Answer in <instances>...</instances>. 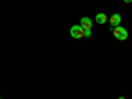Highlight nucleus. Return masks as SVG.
Instances as JSON below:
<instances>
[{
  "label": "nucleus",
  "mask_w": 132,
  "mask_h": 99,
  "mask_svg": "<svg viewBox=\"0 0 132 99\" xmlns=\"http://www.w3.org/2000/svg\"><path fill=\"white\" fill-rule=\"evenodd\" d=\"M91 35H93L91 29H85V37H91Z\"/></svg>",
  "instance_id": "obj_6"
},
{
  "label": "nucleus",
  "mask_w": 132,
  "mask_h": 99,
  "mask_svg": "<svg viewBox=\"0 0 132 99\" xmlns=\"http://www.w3.org/2000/svg\"><path fill=\"white\" fill-rule=\"evenodd\" d=\"M118 99H126V98H123V96H119Z\"/></svg>",
  "instance_id": "obj_8"
},
{
  "label": "nucleus",
  "mask_w": 132,
  "mask_h": 99,
  "mask_svg": "<svg viewBox=\"0 0 132 99\" xmlns=\"http://www.w3.org/2000/svg\"><path fill=\"white\" fill-rule=\"evenodd\" d=\"M70 35L73 38H82L85 37V29L81 25H73L70 29Z\"/></svg>",
  "instance_id": "obj_2"
},
{
  "label": "nucleus",
  "mask_w": 132,
  "mask_h": 99,
  "mask_svg": "<svg viewBox=\"0 0 132 99\" xmlns=\"http://www.w3.org/2000/svg\"><path fill=\"white\" fill-rule=\"evenodd\" d=\"M120 21H122V16H120L119 13H114L111 16V19H110V25H111V28L114 29V28L119 27Z\"/></svg>",
  "instance_id": "obj_3"
},
{
  "label": "nucleus",
  "mask_w": 132,
  "mask_h": 99,
  "mask_svg": "<svg viewBox=\"0 0 132 99\" xmlns=\"http://www.w3.org/2000/svg\"><path fill=\"white\" fill-rule=\"evenodd\" d=\"M95 20H96V23L98 24H104L106 21H107V16L104 13H98L95 16Z\"/></svg>",
  "instance_id": "obj_5"
},
{
  "label": "nucleus",
  "mask_w": 132,
  "mask_h": 99,
  "mask_svg": "<svg viewBox=\"0 0 132 99\" xmlns=\"http://www.w3.org/2000/svg\"><path fill=\"white\" fill-rule=\"evenodd\" d=\"M124 2H126V3H131V2H132V0H124Z\"/></svg>",
  "instance_id": "obj_7"
},
{
  "label": "nucleus",
  "mask_w": 132,
  "mask_h": 99,
  "mask_svg": "<svg viewBox=\"0 0 132 99\" xmlns=\"http://www.w3.org/2000/svg\"><path fill=\"white\" fill-rule=\"evenodd\" d=\"M112 32H114L115 38L119 40V41H124V40H127V37H128V32H127L124 28H122V27H116V28H114Z\"/></svg>",
  "instance_id": "obj_1"
},
{
  "label": "nucleus",
  "mask_w": 132,
  "mask_h": 99,
  "mask_svg": "<svg viewBox=\"0 0 132 99\" xmlns=\"http://www.w3.org/2000/svg\"><path fill=\"white\" fill-rule=\"evenodd\" d=\"M81 27H82L83 29H91L93 21H91L89 17H82V19H81Z\"/></svg>",
  "instance_id": "obj_4"
}]
</instances>
